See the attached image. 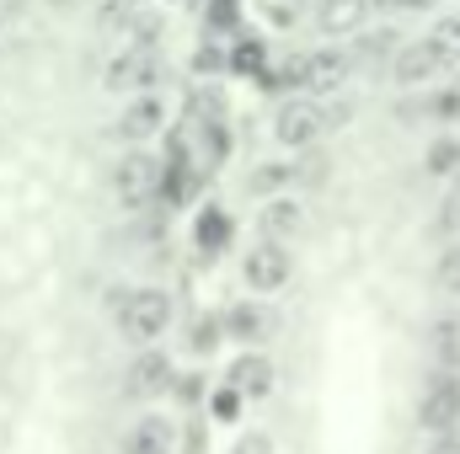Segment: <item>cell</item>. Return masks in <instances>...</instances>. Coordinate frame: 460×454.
<instances>
[{"label": "cell", "mask_w": 460, "mask_h": 454, "mask_svg": "<svg viewBox=\"0 0 460 454\" xmlns=\"http://www.w3.org/2000/svg\"><path fill=\"white\" fill-rule=\"evenodd\" d=\"M113 321H118V337L123 342L150 347L155 337H166V327H172V294L166 289H123Z\"/></svg>", "instance_id": "cell-1"}, {"label": "cell", "mask_w": 460, "mask_h": 454, "mask_svg": "<svg viewBox=\"0 0 460 454\" xmlns=\"http://www.w3.org/2000/svg\"><path fill=\"white\" fill-rule=\"evenodd\" d=\"M113 198L123 209H150L161 198V155H150L145 144H134L113 166Z\"/></svg>", "instance_id": "cell-2"}, {"label": "cell", "mask_w": 460, "mask_h": 454, "mask_svg": "<svg viewBox=\"0 0 460 454\" xmlns=\"http://www.w3.org/2000/svg\"><path fill=\"white\" fill-rule=\"evenodd\" d=\"M332 128H327V113H322V97H289V102H279V113H273V139L279 144H289V150H311V144H322Z\"/></svg>", "instance_id": "cell-3"}, {"label": "cell", "mask_w": 460, "mask_h": 454, "mask_svg": "<svg viewBox=\"0 0 460 454\" xmlns=\"http://www.w3.org/2000/svg\"><path fill=\"white\" fill-rule=\"evenodd\" d=\"M418 428L434 433V439L460 428V374L434 369V380L418 390Z\"/></svg>", "instance_id": "cell-4"}, {"label": "cell", "mask_w": 460, "mask_h": 454, "mask_svg": "<svg viewBox=\"0 0 460 454\" xmlns=\"http://www.w3.org/2000/svg\"><path fill=\"white\" fill-rule=\"evenodd\" d=\"M353 75V54L348 48H311V54H295V86L305 97H332L343 92V81Z\"/></svg>", "instance_id": "cell-5"}, {"label": "cell", "mask_w": 460, "mask_h": 454, "mask_svg": "<svg viewBox=\"0 0 460 454\" xmlns=\"http://www.w3.org/2000/svg\"><path fill=\"white\" fill-rule=\"evenodd\" d=\"M155 75H161V54H155V43H128L123 54L108 59L102 86L118 92V97H139V92H150V86H155Z\"/></svg>", "instance_id": "cell-6"}, {"label": "cell", "mask_w": 460, "mask_h": 454, "mask_svg": "<svg viewBox=\"0 0 460 454\" xmlns=\"http://www.w3.org/2000/svg\"><path fill=\"white\" fill-rule=\"evenodd\" d=\"M289 278H295V251L279 246V240H257V246L241 257V284H246L252 294H279Z\"/></svg>", "instance_id": "cell-7"}, {"label": "cell", "mask_w": 460, "mask_h": 454, "mask_svg": "<svg viewBox=\"0 0 460 454\" xmlns=\"http://www.w3.org/2000/svg\"><path fill=\"white\" fill-rule=\"evenodd\" d=\"M445 70H456V59L434 43V38H412V43H402L396 48V59H391V75H396V86H434Z\"/></svg>", "instance_id": "cell-8"}, {"label": "cell", "mask_w": 460, "mask_h": 454, "mask_svg": "<svg viewBox=\"0 0 460 454\" xmlns=\"http://www.w3.org/2000/svg\"><path fill=\"white\" fill-rule=\"evenodd\" d=\"M177 385V363L150 342V347H139L134 353V363H128V374H123V390L134 396V401H161L166 390Z\"/></svg>", "instance_id": "cell-9"}, {"label": "cell", "mask_w": 460, "mask_h": 454, "mask_svg": "<svg viewBox=\"0 0 460 454\" xmlns=\"http://www.w3.org/2000/svg\"><path fill=\"white\" fill-rule=\"evenodd\" d=\"M220 327L241 347H262V342H273V332H279V316L262 300H241V305H230L226 316H220Z\"/></svg>", "instance_id": "cell-10"}, {"label": "cell", "mask_w": 460, "mask_h": 454, "mask_svg": "<svg viewBox=\"0 0 460 454\" xmlns=\"http://www.w3.org/2000/svg\"><path fill=\"white\" fill-rule=\"evenodd\" d=\"M161 128H166V102L155 92H139V97L123 102V113H118V139L123 144H150Z\"/></svg>", "instance_id": "cell-11"}, {"label": "cell", "mask_w": 460, "mask_h": 454, "mask_svg": "<svg viewBox=\"0 0 460 454\" xmlns=\"http://www.w3.org/2000/svg\"><path fill=\"white\" fill-rule=\"evenodd\" d=\"M273 380H279V369H273V358H268L262 347H246V353H241V358L226 369V385H235L246 401L273 396Z\"/></svg>", "instance_id": "cell-12"}, {"label": "cell", "mask_w": 460, "mask_h": 454, "mask_svg": "<svg viewBox=\"0 0 460 454\" xmlns=\"http://www.w3.org/2000/svg\"><path fill=\"white\" fill-rule=\"evenodd\" d=\"M257 230H262V240H279V246H289V240L305 230V204H300L295 193H279V198H268V204H262V214H257Z\"/></svg>", "instance_id": "cell-13"}, {"label": "cell", "mask_w": 460, "mask_h": 454, "mask_svg": "<svg viewBox=\"0 0 460 454\" xmlns=\"http://www.w3.org/2000/svg\"><path fill=\"white\" fill-rule=\"evenodd\" d=\"M123 454H177V433H172V423L155 417V412H145V417L123 433Z\"/></svg>", "instance_id": "cell-14"}, {"label": "cell", "mask_w": 460, "mask_h": 454, "mask_svg": "<svg viewBox=\"0 0 460 454\" xmlns=\"http://www.w3.org/2000/svg\"><path fill=\"white\" fill-rule=\"evenodd\" d=\"M369 11H375V0H322L316 5V27L327 38H348V32H358L369 22Z\"/></svg>", "instance_id": "cell-15"}, {"label": "cell", "mask_w": 460, "mask_h": 454, "mask_svg": "<svg viewBox=\"0 0 460 454\" xmlns=\"http://www.w3.org/2000/svg\"><path fill=\"white\" fill-rule=\"evenodd\" d=\"M230 240H235V220H230V209L204 204V209H199V220H193V246H199L204 257H220Z\"/></svg>", "instance_id": "cell-16"}, {"label": "cell", "mask_w": 460, "mask_h": 454, "mask_svg": "<svg viewBox=\"0 0 460 454\" xmlns=\"http://www.w3.org/2000/svg\"><path fill=\"white\" fill-rule=\"evenodd\" d=\"M295 182H300V166H289V161H262L257 171H246V193L252 198H279Z\"/></svg>", "instance_id": "cell-17"}, {"label": "cell", "mask_w": 460, "mask_h": 454, "mask_svg": "<svg viewBox=\"0 0 460 454\" xmlns=\"http://www.w3.org/2000/svg\"><path fill=\"white\" fill-rule=\"evenodd\" d=\"M226 70L230 75H252V81H262L268 75V43L252 32V38H235V48L226 54Z\"/></svg>", "instance_id": "cell-18"}, {"label": "cell", "mask_w": 460, "mask_h": 454, "mask_svg": "<svg viewBox=\"0 0 460 454\" xmlns=\"http://www.w3.org/2000/svg\"><path fill=\"white\" fill-rule=\"evenodd\" d=\"M429 358H434V369L460 374V316L434 321V332H429Z\"/></svg>", "instance_id": "cell-19"}, {"label": "cell", "mask_w": 460, "mask_h": 454, "mask_svg": "<svg viewBox=\"0 0 460 454\" xmlns=\"http://www.w3.org/2000/svg\"><path fill=\"white\" fill-rule=\"evenodd\" d=\"M241 27V0H204V32L209 38H226Z\"/></svg>", "instance_id": "cell-20"}, {"label": "cell", "mask_w": 460, "mask_h": 454, "mask_svg": "<svg viewBox=\"0 0 460 454\" xmlns=\"http://www.w3.org/2000/svg\"><path fill=\"white\" fill-rule=\"evenodd\" d=\"M423 166H429L434 177H460V139H434Z\"/></svg>", "instance_id": "cell-21"}, {"label": "cell", "mask_w": 460, "mask_h": 454, "mask_svg": "<svg viewBox=\"0 0 460 454\" xmlns=\"http://www.w3.org/2000/svg\"><path fill=\"white\" fill-rule=\"evenodd\" d=\"M434 284H439V294H460V240H450V246L439 251V262H434Z\"/></svg>", "instance_id": "cell-22"}, {"label": "cell", "mask_w": 460, "mask_h": 454, "mask_svg": "<svg viewBox=\"0 0 460 454\" xmlns=\"http://www.w3.org/2000/svg\"><path fill=\"white\" fill-rule=\"evenodd\" d=\"M220 342H226L220 316H199V321H193V337H188V347H193V353H215Z\"/></svg>", "instance_id": "cell-23"}, {"label": "cell", "mask_w": 460, "mask_h": 454, "mask_svg": "<svg viewBox=\"0 0 460 454\" xmlns=\"http://www.w3.org/2000/svg\"><path fill=\"white\" fill-rule=\"evenodd\" d=\"M241 406H246V396H241L235 385H220V390L209 396V417H215V423H235Z\"/></svg>", "instance_id": "cell-24"}, {"label": "cell", "mask_w": 460, "mask_h": 454, "mask_svg": "<svg viewBox=\"0 0 460 454\" xmlns=\"http://www.w3.org/2000/svg\"><path fill=\"white\" fill-rule=\"evenodd\" d=\"M193 70H199V75H226V48H220L215 38H204L199 54H193Z\"/></svg>", "instance_id": "cell-25"}, {"label": "cell", "mask_w": 460, "mask_h": 454, "mask_svg": "<svg viewBox=\"0 0 460 454\" xmlns=\"http://www.w3.org/2000/svg\"><path fill=\"white\" fill-rule=\"evenodd\" d=\"M226 454H279V444H273V433H262V428H246L235 444H230Z\"/></svg>", "instance_id": "cell-26"}, {"label": "cell", "mask_w": 460, "mask_h": 454, "mask_svg": "<svg viewBox=\"0 0 460 454\" xmlns=\"http://www.w3.org/2000/svg\"><path fill=\"white\" fill-rule=\"evenodd\" d=\"M439 230H445L450 240H460V182L445 193V204H439Z\"/></svg>", "instance_id": "cell-27"}, {"label": "cell", "mask_w": 460, "mask_h": 454, "mask_svg": "<svg viewBox=\"0 0 460 454\" xmlns=\"http://www.w3.org/2000/svg\"><path fill=\"white\" fill-rule=\"evenodd\" d=\"M429 38H434V43H439V48H445V54L460 65V16H445V22H439Z\"/></svg>", "instance_id": "cell-28"}, {"label": "cell", "mask_w": 460, "mask_h": 454, "mask_svg": "<svg viewBox=\"0 0 460 454\" xmlns=\"http://www.w3.org/2000/svg\"><path fill=\"white\" fill-rule=\"evenodd\" d=\"M423 454H460V433H439V439H434Z\"/></svg>", "instance_id": "cell-29"}, {"label": "cell", "mask_w": 460, "mask_h": 454, "mask_svg": "<svg viewBox=\"0 0 460 454\" xmlns=\"http://www.w3.org/2000/svg\"><path fill=\"white\" fill-rule=\"evenodd\" d=\"M22 5H27V0H0V22H11V16H22Z\"/></svg>", "instance_id": "cell-30"}]
</instances>
